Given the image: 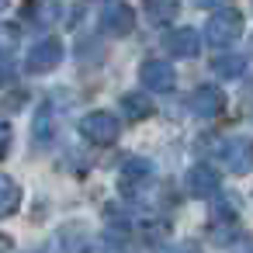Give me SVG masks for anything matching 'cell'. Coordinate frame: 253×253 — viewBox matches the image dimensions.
Here are the masks:
<instances>
[{
	"mask_svg": "<svg viewBox=\"0 0 253 253\" xmlns=\"http://www.w3.org/2000/svg\"><path fill=\"white\" fill-rule=\"evenodd\" d=\"M163 45L170 56H180V59H194L201 52V35L194 28H177V32H167L163 35Z\"/></svg>",
	"mask_w": 253,
	"mask_h": 253,
	"instance_id": "cell-9",
	"label": "cell"
},
{
	"mask_svg": "<svg viewBox=\"0 0 253 253\" xmlns=\"http://www.w3.org/2000/svg\"><path fill=\"white\" fill-rule=\"evenodd\" d=\"M142 7L153 25H170L180 14V0H142Z\"/></svg>",
	"mask_w": 253,
	"mask_h": 253,
	"instance_id": "cell-11",
	"label": "cell"
},
{
	"mask_svg": "<svg viewBox=\"0 0 253 253\" xmlns=\"http://www.w3.org/2000/svg\"><path fill=\"white\" fill-rule=\"evenodd\" d=\"M7 153H11V125L0 118V160H4Z\"/></svg>",
	"mask_w": 253,
	"mask_h": 253,
	"instance_id": "cell-17",
	"label": "cell"
},
{
	"mask_svg": "<svg viewBox=\"0 0 253 253\" xmlns=\"http://www.w3.org/2000/svg\"><path fill=\"white\" fill-rule=\"evenodd\" d=\"M222 104H225V97H222V90L218 87H198L194 94H191V101H187V111L194 115V118H218V111H222Z\"/></svg>",
	"mask_w": 253,
	"mask_h": 253,
	"instance_id": "cell-8",
	"label": "cell"
},
{
	"mask_svg": "<svg viewBox=\"0 0 253 253\" xmlns=\"http://www.w3.org/2000/svg\"><path fill=\"white\" fill-rule=\"evenodd\" d=\"M18 42H21V35H18V28H14V25H0V56L14 52V49H18Z\"/></svg>",
	"mask_w": 253,
	"mask_h": 253,
	"instance_id": "cell-15",
	"label": "cell"
},
{
	"mask_svg": "<svg viewBox=\"0 0 253 253\" xmlns=\"http://www.w3.org/2000/svg\"><path fill=\"white\" fill-rule=\"evenodd\" d=\"M4 7H7V0H0V11H4Z\"/></svg>",
	"mask_w": 253,
	"mask_h": 253,
	"instance_id": "cell-19",
	"label": "cell"
},
{
	"mask_svg": "<svg viewBox=\"0 0 253 253\" xmlns=\"http://www.w3.org/2000/svg\"><path fill=\"white\" fill-rule=\"evenodd\" d=\"M18 205H21V187H18L7 173H0V218L14 215Z\"/></svg>",
	"mask_w": 253,
	"mask_h": 253,
	"instance_id": "cell-12",
	"label": "cell"
},
{
	"mask_svg": "<svg viewBox=\"0 0 253 253\" xmlns=\"http://www.w3.org/2000/svg\"><path fill=\"white\" fill-rule=\"evenodd\" d=\"M139 80H142V87H146V90L170 94V90H173V84H177V73H173V66H170V63H163V59H146V63H142V70H139Z\"/></svg>",
	"mask_w": 253,
	"mask_h": 253,
	"instance_id": "cell-4",
	"label": "cell"
},
{
	"mask_svg": "<svg viewBox=\"0 0 253 253\" xmlns=\"http://www.w3.org/2000/svg\"><path fill=\"white\" fill-rule=\"evenodd\" d=\"M0 250H14V243H11L7 236H0Z\"/></svg>",
	"mask_w": 253,
	"mask_h": 253,
	"instance_id": "cell-18",
	"label": "cell"
},
{
	"mask_svg": "<svg viewBox=\"0 0 253 253\" xmlns=\"http://www.w3.org/2000/svg\"><path fill=\"white\" fill-rule=\"evenodd\" d=\"M118 132H122V125L111 111H90L80 118V135L94 146H111L118 139Z\"/></svg>",
	"mask_w": 253,
	"mask_h": 253,
	"instance_id": "cell-2",
	"label": "cell"
},
{
	"mask_svg": "<svg viewBox=\"0 0 253 253\" xmlns=\"http://www.w3.org/2000/svg\"><path fill=\"white\" fill-rule=\"evenodd\" d=\"M211 70H215V77H222V80H236V77L246 73V59H243V56H222V59L211 63Z\"/></svg>",
	"mask_w": 253,
	"mask_h": 253,
	"instance_id": "cell-14",
	"label": "cell"
},
{
	"mask_svg": "<svg viewBox=\"0 0 253 253\" xmlns=\"http://www.w3.org/2000/svg\"><path fill=\"white\" fill-rule=\"evenodd\" d=\"M122 108H125V115H128L132 122H142V118L153 115V101H149L146 94H139V90H135V94H125V97H122Z\"/></svg>",
	"mask_w": 253,
	"mask_h": 253,
	"instance_id": "cell-13",
	"label": "cell"
},
{
	"mask_svg": "<svg viewBox=\"0 0 253 253\" xmlns=\"http://www.w3.org/2000/svg\"><path fill=\"white\" fill-rule=\"evenodd\" d=\"M101 25H104L108 35L125 39V35H132V28H135V11H132L128 4H108L104 14H101Z\"/></svg>",
	"mask_w": 253,
	"mask_h": 253,
	"instance_id": "cell-7",
	"label": "cell"
},
{
	"mask_svg": "<svg viewBox=\"0 0 253 253\" xmlns=\"http://www.w3.org/2000/svg\"><path fill=\"white\" fill-rule=\"evenodd\" d=\"M149 180H153V163H149V160L135 156V160H125V163H122V173H118L122 194H139Z\"/></svg>",
	"mask_w": 253,
	"mask_h": 253,
	"instance_id": "cell-5",
	"label": "cell"
},
{
	"mask_svg": "<svg viewBox=\"0 0 253 253\" xmlns=\"http://www.w3.org/2000/svg\"><path fill=\"white\" fill-rule=\"evenodd\" d=\"M239 35H243V14H239L236 7H218V11L208 18V25H205V39H208L215 49L232 45Z\"/></svg>",
	"mask_w": 253,
	"mask_h": 253,
	"instance_id": "cell-1",
	"label": "cell"
},
{
	"mask_svg": "<svg viewBox=\"0 0 253 253\" xmlns=\"http://www.w3.org/2000/svg\"><path fill=\"white\" fill-rule=\"evenodd\" d=\"M222 163L232 173H250L253 170V139H229V142H222Z\"/></svg>",
	"mask_w": 253,
	"mask_h": 253,
	"instance_id": "cell-6",
	"label": "cell"
},
{
	"mask_svg": "<svg viewBox=\"0 0 253 253\" xmlns=\"http://www.w3.org/2000/svg\"><path fill=\"white\" fill-rule=\"evenodd\" d=\"M59 63H63V42H59V39H42V42L28 52L25 70H28L32 77H42V73H52Z\"/></svg>",
	"mask_w": 253,
	"mask_h": 253,
	"instance_id": "cell-3",
	"label": "cell"
},
{
	"mask_svg": "<svg viewBox=\"0 0 253 253\" xmlns=\"http://www.w3.org/2000/svg\"><path fill=\"white\" fill-rule=\"evenodd\" d=\"M187 191L198 194V198L215 194V191H218V170L208 167V163H194V167L187 170Z\"/></svg>",
	"mask_w": 253,
	"mask_h": 253,
	"instance_id": "cell-10",
	"label": "cell"
},
{
	"mask_svg": "<svg viewBox=\"0 0 253 253\" xmlns=\"http://www.w3.org/2000/svg\"><path fill=\"white\" fill-rule=\"evenodd\" d=\"M28 18L32 21H49V18H56V4H32V11H28Z\"/></svg>",
	"mask_w": 253,
	"mask_h": 253,
	"instance_id": "cell-16",
	"label": "cell"
}]
</instances>
